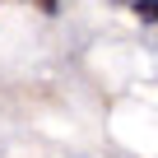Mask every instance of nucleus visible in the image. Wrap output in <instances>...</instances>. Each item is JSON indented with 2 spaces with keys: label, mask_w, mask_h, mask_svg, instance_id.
I'll return each mask as SVG.
<instances>
[{
  "label": "nucleus",
  "mask_w": 158,
  "mask_h": 158,
  "mask_svg": "<svg viewBox=\"0 0 158 158\" xmlns=\"http://www.w3.org/2000/svg\"><path fill=\"white\" fill-rule=\"evenodd\" d=\"M130 5H135V14L144 23H158V0H130Z\"/></svg>",
  "instance_id": "nucleus-1"
}]
</instances>
